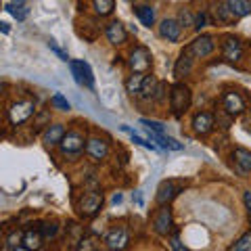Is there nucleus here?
Here are the masks:
<instances>
[{
	"label": "nucleus",
	"mask_w": 251,
	"mask_h": 251,
	"mask_svg": "<svg viewBox=\"0 0 251 251\" xmlns=\"http://www.w3.org/2000/svg\"><path fill=\"white\" fill-rule=\"evenodd\" d=\"M228 251H251V230L241 234V237L230 245Z\"/></svg>",
	"instance_id": "nucleus-25"
},
{
	"label": "nucleus",
	"mask_w": 251,
	"mask_h": 251,
	"mask_svg": "<svg viewBox=\"0 0 251 251\" xmlns=\"http://www.w3.org/2000/svg\"><path fill=\"white\" fill-rule=\"evenodd\" d=\"M122 130H126V132H128V134L132 136V140H134V143H136V145H140V147H145V149H151V151H157V147H155L153 143H149V140H145V138H140L138 134H134V132H132V130L128 128V126H122Z\"/></svg>",
	"instance_id": "nucleus-26"
},
{
	"label": "nucleus",
	"mask_w": 251,
	"mask_h": 251,
	"mask_svg": "<svg viewBox=\"0 0 251 251\" xmlns=\"http://www.w3.org/2000/svg\"><path fill=\"white\" fill-rule=\"evenodd\" d=\"M172 209L168 205H161L159 211L155 214L153 218V226H155V232L161 234V237H168L170 230H172Z\"/></svg>",
	"instance_id": "nucleus-8"
},
{
	"label": "nucleus",
	"mask_w": 251,
	"mask_h": 251,
	"mask_svg": "<svg viewBox=\"0 0 251 251\" xmlns=\"http://www.w3.org/2000/svg\"><path fill=\"white\" fill-rule=\"evenodd\" d=\"M214 49H216L214 38L207 36V34H203V36H199V38H197V40H193L191 44H188L184 50H186L188 54H191V57L205 59V57H209V54L214 52Z\"/></svg>",
	"instance_id": "nucleus-5"
},
{
	"label": "nucleus",
	"mask_w": 251,
	"mask_h": 251,
	"mask_svg": "<svg viewBox=\"0 0 251 251\" xmlns=\"http://www.w3.org/2000/svg\"><path fill=\"white\" fill-rule=\"evenodd\" d=\"M57 230H59L57 222H44V226H42V234H44V239H52L54 234H57Z\"/></svg>",
	"instance_id": "nucleus-33"
},
{
	"label": "nucleus",
	"mask_w": 251,
	"mask_h": 251,
	"mask_svg": "<svg viewBox=\"0 0 251 251\" xmlns=\"http://www.w3.org/2000/svg\"><path fill=\"white\" fill-rule=\"evenodd\" d=\"M92 6H94V11H97V15H100V17H107V15L113 13L115 2H113V0H92Z\"/></svg>",
	"instance_id": "nucleus-23"
},
{
	"label": "nucleus",
	"mask_w": 251,
	"mask_h": 251,
	"mask_svg": "<svg viewBox=\"0 0 251 251\" xmlns=\"http://www.w3.org/2000/svg\"><path fill=\"white\" fill-rule=\"evenodd\" d=\"M145 77H147V74H136V72H132V75L128 77V80H126V90H128L130 94H138L140 90H143Z\"/></svg>",
	"instance_id": "nucleus-22"
},
{
	"label": "nucleus",
	"mask_w": 251,
	"mask_h": 251,
	"mask_svg": "<svg viewBox=\"0 0 251 251\" xmlns=\"http://www.w3.org/2000/svg\"><path fill=\"white\" fill-rule=\"evenodd\" d=\"M100 207H103V193H99V191L86 193L80 199V203H77V211H80V216H84V218L97 216Z\"/></svg>",
	"instance_id": "nucleus-2"
},
{
	"label": "nucleus",
	"mask_w": 251,
	"mask_h": 251,
	"mask_svg": "<svg viewBox=\"0 0 251 251\" xmlns=\"http://www.w3.org/2000/svg\"><path fill=\"white\" fill-rule=\"evenodd\" d=\"M222 105L228 115H241V113H245V109H247L245 100H243L239 92H226L222 97Z\"/></svg>",
	"instance_id": "nucleus-9"
},
{
	"label": "nucleus",
	"mask_w": 251,
	"mask_h": 251,
	"mask_svg": "<svg viewBox=\"0 0 251 251\" xmlns=\"http://www.w3.org/2000/svg\"><path fill=\"white\" fill-rule=\"evenodd\" d=\"M42 239H44L42 230H25L23 232V245H25L29 251L40 249L42 247Z\"/></svg>",
	"instance_id": "nucleus-21"
},
{
	"label": "nucleus",
	"mask_w": 251,
	"mask_h": 251,
	"mask_svg": "<svg viewBox=\"0 0 251 251\" xmlns=\"http://www.w3.org/2000/svg\"><path fill=\"white\" fill-rule=\"evenodd\" d=\"M50 103H52V107H57V109H61V111H69V100L63 97L61 92H57V94H52V99H50Z\"/></svg>",
	"instance_id": "nucleus-27"
},
{
	"label": "nucleus",
	"mask_w": 251,
	"mask_h": 251,
	"mask_svg": "<svg viewBox=\"0 0 251 251\" xmlns=\"http://www.w3.org/2000/svg\"><path fill=\"white\" fill-rule=\"evenodd\" d=\"M44 126H50V113H49V111H42L40 115H38V124H36V128L40 130V128H44Z\"/></svg>",
	"instance_id": "nucleus-36"
},
{
	"label": "nucleus",
	"mask_w": 251,
	"mask_h": 251,
	"mask_svg": "<svg viewBox=\"0 0 251 251\" xmlns=\"http://www.w3.org/2000/svg\"><path fill=\"white\" fill-rule=\"evenodd\" d=\"M120 201H122V195H120V193H117V195H115V197H113V203H120Z\"/></svg>",
	"instance_id": "nucleus-43"
},
{
	"label": "nucleus",
	"mask_w": 251,
	"mask_h": 251,
	"mask_svg": "<svg viewBox=\"0 0 251 251\" xmlns=\"http://www.w3.org/2000/svg\"><path fill=\"white\" fill-rule=\"evenodd\" d=\"M178 193H180V188L174 182H161L159 191H157V203H159V205H168Z\"/></svg>",
	"instance_id": "nucleus-18"
},
{
	"label": "nucleus",
	"mask_w": 251,
	"mask_h": 251,
	"mask_svg": "<svg viewBox=\"0 0 251 251\" xmlns=\"http://www.w3.org/2000/svg\"><path fill=\"white\" fill-rule=\"evenodd\" d=\"M77 251H97V249H94V245H92L90 239H82L80 245H77Z\"/></svg>",
	"instance_id": "nucleus-38"
},
{
	"label": "nucleus",
	"mask_w": 251,
	"mask_h": 251,
	"mask_svg": "<svg viewBox=\"0 0 251 251\" xmlns=\"http://www.w3.org/2000/svg\"><path fill=\"white\" fill-rule=\"evenodd\" d=\"M191 100H193V94H191V88L186 84H174L172 86V92H170V107H172V113L176 117L184 115L191 107Z\"/></svg>",
	"instance_id": "nucleus-1"
},
{
	"label": "nucleus",
	"mask_w": 251,
	"mask_h": 251,
	"mask_svg": "<svg viewBox=\"0 0 251 251\" xmlns=\"http://www.w3.org/2000/svg\"><path fill=\"white\" fill-rule=\"evenodd\" d=\"M205 23H207V17H205V13H199L197 17H195V27H197V29L205 27Z\"/></svg>",
	"instance_id": "nucleus-39"
},
{
	"label": "nucleus",
	"mask_w": 251,
	"mask_h": 251,
	"mask_svg": "<svg viewBox=\"0 0 251 251\" xmlns=\"http://www.w3.org/2000/svg\"><path fill=\"white\" fill-rule=\"evenodd\" d=\"M140 124L145 126L147 130H153V132H157V134H163V132H166V126H163L161 122H155V120H140Z\"/></svg>",
	"instance_id": "nucleus-28"
},
{
	"label": "nucleus",
	"mask_w": 251,
	"mask_h": 251,
	"mask_svg": "<svg viewBox=\"0 0 251 251\" xmlns=\"http://www.w3.org/2000/svg\"><path fill=\"white\" fill-rule=\"evenodd\" d=\"M143 97H153L155 94V77L153 75H147L145 77V84H143V90H140Z\"/></svg>",
	"instance_id": "nucleus-30"
},
{
	"label": "nucleus",
	"mask_w": 251,
	"mask_h": 251,
	"mask_svg": "<svg viewBox=\"0 0 251 251\" xmlns=\"http://www.w3.org/2000/svg\"><path fill=\"white\" fill-rule=\"evenodd\" d=\"M86 153H88L92 159H105L107 153H109V145L105 143L103 138H90V140H86Z\"/></svg>",
	"instance_id": "nucleus-15"
},
{
	"label": "nucleus",
	"mask_w": 251,
	"mask_h": 251,
	"mask_svg": "<svg viewBox=\"0 0 251 251\" xmlns=\"http://www.w3.org/2000/svg\"><path fill=\"white\" fill-rule=\"evenodd\" d=\"M193 130L195 134L199 136H205L214 130V115L211 113H197L193 117Z\"/></svg>",
	"instance_id": "nucleus-14"
},
{
	"label": "nucleus",
	"mask_w": 251,
	"mask_h": 251,
	"mask_svg": "<svg viewBox=\"0 0 251 251\" xmlns=\"http://www.w3.org/2000/svg\"><path fill=\"white\" fill-rule=\"evenodd\" d=\"M245 130H247V132H251V115H247V117H245Z\"/></svg>",
	"instance_id": "nucleus-42"
},
{
	"label": "nucleus",
	"mask_w": 251,
	"mask_h": 251,
	"mask_svg": "<svg viewBox=\"0 0 251 251\" xmlns=\"http://www.w3.org/2000/svg\"><path fill=\"white\" fill-rule=\"evenodd\" d=\"M128 243H130V237L124 226H115V228H111L105 234V245L111 251H122L128 247Z\"/></svg>",
	"instance_id": "nucleus-7"
},
{
	"label": "nucleus",
	"mask_w": 251,
	"mask_h": 251,
	"mask_svg": "<svg viewBox=\"0 0 251 251\" xmlns=\"http://www.w3.org/2000/svg\"><path fill=\"white\" fill-rule=\"evenodd\" d=\"M6 11H9L13 17L19 19V21H23V19L27 17V9H25V6H21V9H15V4H6Z\"/></svg>",
	"instance_id": "nucleus-32"
},
{
	"label": "nucleus",
	"mask_w": 251,
	"mask_h": 251,
	"mask_svg": "<svg viewBox=\"0 0 251 251\" xmlns=\"http://www.w3.org/2000/svg\"><path fill=\"white\" fill-rule=\"evenodd\" d=\"M69 69L75 84L86 86V88H94V75H92V67L86 61H69Z\"/></svg>",
	"instance_id": "nucleus-4"
},
{
	"label": "nucleus",
	"mask_w": 251,
	"mask_h": 251,
	"mask_svg": "<svg viewBox=\"0 0 251 251\" xmlns=\"http://www.w3.org/2000/svg\"><path fill=\"white\" fill-rule=\"evenodd\" d=\"M136 15H138L140 23L147 25V27H151L155 23V11L151 9V6H136Z\"/></svg>",
	"instance_id": "nucleus-24"
},
{
	"label": "nucleus",
	"mask_w": 251,
	"mask_h": 251,
	"mask_svg": "<svg viewBox=\"0 0 251 251\" xmlns=\"http://www.w3.org/2000/svg\"><path fill=\"white\" fill-rule=\"evenodd\" d=\"M170 245H172V249H174V251H188V247L184 245L182 241H180V237H178V234H172V239H170Z\"/></svg>",
	"instance_id": "nucleus-35"
},
{
	"label": "nucleus",
	"mask_w": 251,
	"mask_h": 251,
	"mask_svg": "<svg viewBox=\"0 0 251 251\" xmlns=\"http://www.w3.org/2000/svg\"><path fill=\"white\" fill-rule=\"evenodd\" d=\"M97 251H103V249H97Z\"/></svg>",
	"instance_id": "nucleus-45"
},
{
	"label": "nucleus",
	"mask_w": 251,
	"mask_h": 251,
	"mask_svg": "<svg viewBox=\"0 0 251 251\" xmlns=\"http://www.w3.org/2000/svg\"><path fill=\"white\" fill-rule=\"evenodd\" d=\"M105 36H107V40L111 42L113 46H120V44H124L126 40H128V31H126V27L122 25L120 21H111L107 25V29H105Z\"/></svg>",
	"instance_id": "nucleus-13"
},
{
	"label": "nucleus",
	"mask_w": 251,
	"mask_h": 251,
	"mask_svg": "<svg viewBox=\"0 0 251 251\" xmlns=\"http://www.w3.org/2000/svg\"><path fill=\"white\" fill-rule=\"evenodd\" d=\"M243 201H245V205H247L249 214H251V191H245V193H243Z\"/></svg>",
	"instance_id": "nucleus-41"
},
{
	"label": "nucleus",
	"mask_w": 251,
	"mask_h": 251,
	"mask_svg": "<svg viewBox=\"0 0 251 251\" xmlns=\"http://www.w3.org/2000/svg\"><path fill=\"white\" fill-rule=\"evenodd\" d=\"M36 111V105L34 100H17L9 107V120L13 126H19V124H25L31 115Z\"/></svg>",
	"instance_id": "nucleus-3"
},
{
	"label": "nucleus",
	"mask_w": 251,
	"mask_h": 251,
	"mask_svg": "<svg viewBox=\"0 0 251 251\" xmlns=\"http://www.w3.org/2000/svg\"><path fill=\"white\" fill-rule=\"evenodd\" d=\"M49 49H50V50H52L54 54H57V57H59L61 61H67V63H69V61H72V59H69V54H67L65 50H63V49H59V46H57V44H54L52 40L49 42Z\"/></svg>",
	"instance_id": "nucleus-34"
},
{
	"label": "nucleus",
	"mask_w": 251,
	"mask_h": 251,
	"mask_svg": "<svg viewBox=\"0 0 251 251\" xmlns=\"http://www.w3.org/2000/svg\"><path fill=\"white\" fill-rule=\"evenodd\" d=\"M163 90H166V84H157V88H155V94H153V97H155L157 100H161V99H163Z\"/></svg>",
	"instance_id": "nucleus-40"
},
{
	"label": "nucleus",
	"mask_w": 251,
	"mask_h": 251,
	"mask_svg": "<svg viewBox=\"0 0 251 251\" xmlns=\"http://www.w3.org/2000/svg\"><path fill=\"white\" fill-rule=\"evenodd\" d=\"M232 159H234V166L239 168L241 174H249L251 172V153L247 151V149L237 147L232 151Z\"/></svg>",
	"instance_id": "nucleus-17"
},
{
	"label": "nucleus",
	"mask_w": 251,
	"mask_h": 251,
	"mask_svg": "<svg viewBox=\"0 0 251 251\" xmlns=\"http://www.w3.org/2000/svg\"><path fill=\"white\" fill-rule=\"evenodd\" d=\"M63 138H65V128H63L61 124H52V126H46V130H44V134H42V140H44V145H61L63 143Z\"/></svg>",
	"instance_id": "nucleus-16"
},
{
	"label": "nucleus",
	"mask_w": 251,
	"mask_h": 251,
	"mask_svg": "<svg viewBox=\"0 0 251 251\" xmlns=\"http://www.w3.org/2000/svg\"><path fill=\"white\" fill-rule=\"evenodd\" d=\"M130 69L136 74H147L151 69V52H149L145 46H138V49L132 50L130 54Z\"/></svg>",
	"instance_id": "nucleus-6"
},
{
	"label": "nucleus",
	"mask_w": 251,
	"mask_h": 251,
	"mask_svg": "<svg viewBox=\"0 0 251 251\" xmlns=\"http://www.w3.org/2000/svg\"><path fill=\"white\" fill-rule=\"evenodd\" d=\"M226 6H228L230 13L234 15V19L247 17L251 13V0H226Z\"/></svg>",
	"instance_id": "nucleus-19"
},
{
	"label": "nucleus",
	"mask_w": 251,
	"mask_h": 251,
	"mask_svg": "<svg viewBox=\"0 0 251 251\" xmlns=\"http://www.w3.org/2000/svg\"><path fill=\"white\" fill-rule=\"evenodd\" d=\"M13 251H29L27 247H17V249H13Z\"/></svg>",
	"instance_id": "nucleus-44"
},
{
	"label": "nucleus",
	"mask_w": 251,
	"mask_h": 251,
	"mask_svg": "<svg viewBox=\"0 0 251 251\" xmlns=\"http://www.w3.org/2000/svg\"><path fill=\"white\" fill-rule=\"evenodd\" d=\"M84 136L80 134V132H67L65 138H63V143L59 145L61 151L65 155H74V153H80L84 149Z\"/></svg>",
	"instance_id": "nucleus-11"
},
{
	"label": "nucleus",
	"mask_w": 251,
	"mask_h": 251,
	"mask_svg": "<svg viewBox=\"0 0 251 251\" xmlns=\"http://www.w3.org/2000/svg\"><path fill=\"white\" fill-rule=\"evenodd\" d=\"M220 19L222 21H232L234 19V15L230 13V9L226 4H220Z\"/></svg>",
	"instance_id": "nucleus-37"
},
{
	"label": "nucleus",
	"mask_w": 251,
	"mask_h": 251,
	"mask_svg": "<svg viewBox=\"0 0 251 251\" xmlns=\"http://www.w3.org/2000/svg\"><path fill=\"white\" fill-rule=\"evenodd\" d=\"M191 69H193V57H191V54H188V52L184 50V52L178 57V61H176L174 75H176V77H184V75L191 74Z\"/></svg>",
	"instance_id": "nucleus-20"
},
{
	"label": "nucleus",
	"mask_w": 251,
	"mask_h": 251,
	"mask_svg": "<svg viewBox=\"0 0 251 251\" xmlns=\"http://www.w3.org/2000/svg\"><path fill=\"white\" fill-rule=\"evenodd\" d=\"M243 54L241 49V42L237 40L234 36H224V42H222V57L228 61V63H237Z\"/></svg>",
	"instance_id": "nucleus-10"
},
{
	"label": "nucleus",
	"mask_w": 251,
	"mask_h": 251,
	"mask_svg": "<svg viewBox=\"0 0 251 251\" xmlns=\"http://www.w3.org/2000/svg\"><path fill=\"white\" fill-rule=\"evenodd\" d=\"M180 34H182V25H180V21H176V19H163L161 21L159 36L166 38L168 42H178Z\"/></svg>",
	"instance_id": "nucleus-12"
},
{
	"label": "nucleus",
	"mask_w": 251,
	"mask_h": 251,
	"mask_svg": "<svg viewBox=\"0 0 251 251\" xmlns=\"http://www.w3.org/2000/svg\"><path fill=\"white\" fill-rule=\"evenodd\" d=\"M178 21H180V25H184V27H195V17H193V13L188 11V9L180 11Z\"/></svg>",
	"instance_id": "nucleus-29"
},
{
	"label": "nucleus",
	"mask_w": 251,
	"mask_h": 251,
	"mask_svg": "<svg viewBox=\"0 0 251 251\" xmlns=\"http://www.w3.org/2000/svg\"><path fill=\"white\" fill-rule=\"evenodd\" d=\"M21 243H23V234L21 232H11L9 237H6V249H17Z\"/></svg>",
	"instance_id": "nucleus-31"
}]
</instances>
